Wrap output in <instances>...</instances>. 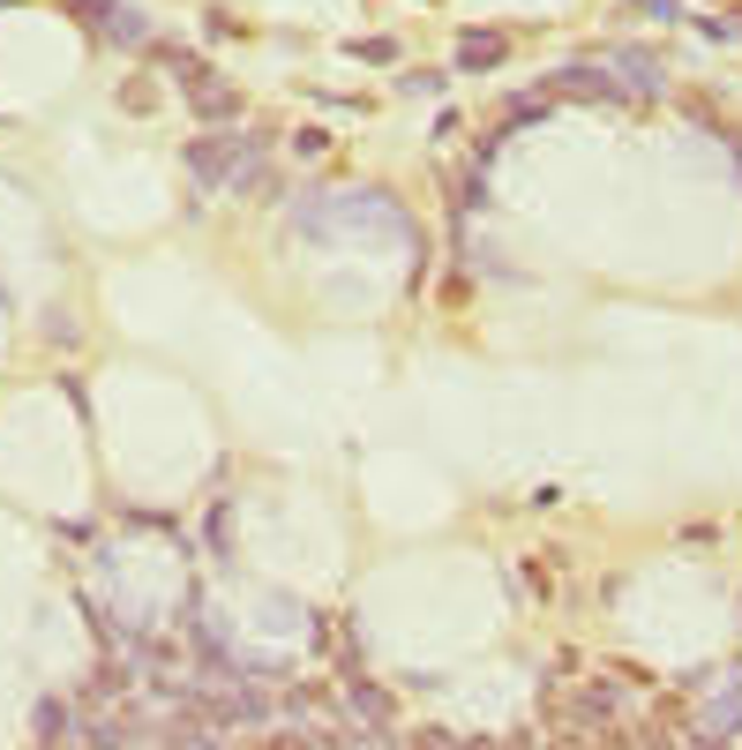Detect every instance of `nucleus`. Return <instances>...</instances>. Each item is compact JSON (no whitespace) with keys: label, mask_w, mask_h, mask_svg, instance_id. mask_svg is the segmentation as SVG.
<instances>
[{"label":"nucleus","mask_w":742,"mask_h":750,"mask_svg":"<svg viewBox=\"0 0 742 750\" xmlns=\"http://www.w3.org/2000/svg\"><path fill=\"white\" fill-rule=\"evenodd\" d=\"M188 173L218 188V196H241V188H263L270 166H263V135H203L188 143Z\"/></svg>","instance_id":"1"},{"label":"nucleus","mask_w":742,"mask_h":750,"mask_svg":"<svg viewBox=\"0 0 742 750\" xmlns=\"http://www.w3.org/2000/svg\"><path fill=\"white\" fill-rule=\"evenodd\" d=\"M158 60H165V76H173V84L196 98V113H203V121H241V90H225V84H218V76H210V60L180 53V45H165Z\"/></svg>","instance_id":"2"},{"label":"nucleus","mask_w":742,"mask_h":750,"mask_svg":"<svg viewBox=\"0 0 742 750\" xmlns=\"http://www.w3.org/2000/svg\"><path fill=\"white\" fill-rule=\"evenodd\" d=\"M82 23H90V38L106 45H151V23H143V8L135 0H76Z\"/></svg>","instance_id":"3"},{"label":"nucleus","mask_w":742,"mask_h":750,"mask_svg":"<svg viewBox=\"0 0 742 750\" xmlns=\"http://www.w3.org/2000/svg\"><path fill=\"white\" fill-rule=\"evenodd\" d=\"M345 698H353V713H361V720H368L375 736H383V728H390V720H398V706H390V691H375L368 675H345Z\"/></svg>","instance_id":"4"},{"label":"nucleus","mask_w":742,"mask_h":750,"mask_svg":"<svg viewBox=\"0 0 742 750\" xmlns=\"http://www.w3.org/2000/svg\"><path fill=\"white\" fill-rule=\"evenodd\" d=\"M555 90H563V98H630V90H622L616 76H600V68H563Z\"/></svg>","instance_id":"5"},{"label":"nucleus","mask_w":742,"mask_h":750,"mask_svg":"<svg viewBox=\"0 0 742 750\" xmlns=\"http://www.w3.org/2000/svg\"><path fill=\"white\" fill-rule=\"evenodd\" d=\"M571 713H577V720H616V713H622V691H616V683H585Z\"/></svg>","instance_id":"6"},{"label":"nucleus","mask_w":742,"mask_h":750,"mask_svg":"<svg viewBox=\"0 0 742 750\" xmlns=\"http://www.w3.org/2000/svg\"><path fill=\"white\" fill-rule=\"evenodd\" d=\"M502 53H510L502 38H465V45H457V68L480 76V68H502Z\"/></svg>","instance_id":"7"},{"label":"nucleus","mask_w":742,"mask_h":750,"mask_svg":"<svg viewBox=\"0 0 742 750\" xmlns=\"http://www.w3.org/2000/svg\"><path fill=\"white\" fill-rule=\"evenodd\" d=\"M323 143H330L323 128H300V135H292V158H315V151H323Z\"/></svg>","instance_id":"8"},{"label":"nucleus","mask_w":742,"mask_h":750,"mask_svg":"<svg viewBox=\"0 0 742 750\" xmlns=\"http://www.w3.org/2000/svg\"><path fill=\"white\" fill-rule=\"evenodd\" d=\"M398 90H412V98H435V90H443V76H398Z\"/></svg>","instance_id":"9"},{"label":"nucleus","mask_w":742,"mask_h":750,"mask_svg":"<svg viewBox=\"0 0 742 750\" xmlns=\"http://www.w3.org/2000/svg\"><path fill=\"white\" fill-rule=\"evenodd\" d=\"M412 750H457V743H443V736H412Z\"/></svg>","instance_id":"10"},{"label":"nucleus","mask_w":742,"mask_h":750,"mask_svg":"<svg viewBox=\"0 0 742 750\" xmlns=\"http://www.w3.org/2000/svg\"><path fill=\"white\" fill-rule=\"evenodd\" d=\"M278 750H323V743H308V736H278Z\"/></svg>","instance_id":"11"},{"label":"nucleus","mask_w":742,"mask_h":750,"mask_svg":"<svg viewBox=\"0 0 742 750\" xmlns=\"http://www.w3.org/2000/svg\"><path fill=\"white\" fill-rule=\"evenodd\" d=\"M457 750H495V743H488V736H473V743H457Z\"/></svg>","instance_id":"12"}]
</instances>
